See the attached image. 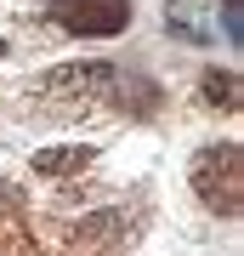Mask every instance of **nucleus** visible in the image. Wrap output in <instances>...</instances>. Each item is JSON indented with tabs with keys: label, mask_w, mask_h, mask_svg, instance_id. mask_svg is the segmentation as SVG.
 I'll return each instance as SVG.
<instances>
[{
	"label": "nucleus",
	"mask_w": 244,
	"mask_h": 256,
	"mask_svg": "<svg viewBox=\"0 0 244 256\" xmlns=\"http://www.w3.org/2000/svg\"><path fill=\"white\" fill-rule=\"evenodd\" d=\"M0 57H6V40H0Z\"/></svg>",
	"instance_id": "6e6552de"
},
{
	"label": "nucleus",
	"mask_w": 244,
	"mask_h": 256,
	"mask_svg": "<svg viewBox=\"0 0 244 256\" xmlns=\"http://www.w3.org/2000/svg\"><path fill=\"white\" fill-rule=\"evenodd\" d=\"M165 28L188 46H210L216 40V6L210 0H171L165 6Z\"/></svg>",
	"instance_id": "20e7f679"
},
{
	"label": "nucleus",
	"mask_w": 244,
	"mask_h": 256,
	"mask_svg": "<svg viewBox=\"0 0 244 256\" xmlns=\"http://www.w3.org/2000/svg\"><path fill=\"white\" fill-rule=\"evenodd\" d=\"M114 80H119V68H114V63H63V68H51V74L40 80V92L102 97V92H114Z\"/></svg>",
	"instance_id": "7ed1b4c3"
},
{
	"label": "nucleus",
	"mask_w": 244,
	"mask_h": 256,
	"mask_svg": "<svg viewBox=\"0 0 244 256\" xmlns=\"http://www.w3.org/2000/svg\"><path fill=\"white\" fill-rule=\"evenodd\" d=\"M227 6H239V0H227Z\"/></svg>",
	"instance_id": "1a4fd4ad"
},
{
	"label": "nucleus",
	"mask_w": 244,
	"mask_h": 256,
	"mask_svg": "<svg viewBox=\"0 0 244 256\" xmlns=\"http://www.w3.org/2000/svg\"><path fill=\"white\" fill-rule=\"evenodd\" d=\"M91 160H97V148H91V142H68V148H40V154H34V171H40V176H74V171H85Z\"/></svg>",
	"instance_id": "39448f33"
},
{
	"label": "nucleus",
	"mask_w": 244,
	"mask_h": 256,
	"mask_svg": "<svg viewBox=\"0 0 244 256\" xmlns=\"http://www.w3.org/2000/svg\"><path fill=\"white\" fill-rule=\"evenodd\" d=\"M188 182L199 194L205 210H216V216H239L244 210V148L239 142H210L193 154L188 165Z\"/></svg>",
	"instance_id": "f257e3e1"
},
{
	"label": "nucleus",
	"mask_w": 244,
	"mask_h": 256,
	"mask_svg": "<svg viewBox=\"0 0 244 256\" xmlns=\"http://www.w3.org/2000/svg\"><path fill=\"white\" fill-rule=\"evenodd\" d=\"M222 28H227V40L239 46V34H244V12H239V6H222Z\"/></svg>",
	"instance_id": "0eeeda50"
},
{
	"label": "nucleus",
	"mask_w": 244,
	"mask_h": 256,
	"mask_svg": "<svg viewBox=\"0 0 244 256\" xmlns=\"http://www.w3.org/2000/svg\"><path fill=\"white\" fill-rule=\"evenodd\" d=\"M199 92H205V102H210V108L239 114V92H244V86H239V74H233V68H210L205 80H199Z\"/></svg>",
	"instance_id": "423d86ee"
},
{
	"label": "nucleus",
	"mask_w": 244,
	"mask_h": 256,
	"mask_svg": "<svg viewBox=\"0 0 244 256\" xmlns=\"http://www.w3.org/2000/svg\"><path fill=\"white\" fill-rule=\"evenodd\" d=\"M45 18L63 34L80 40H114L131 28V0H45Z\"/></svg>",
	"instance_id": "f03ea898"
}]
</instances>
